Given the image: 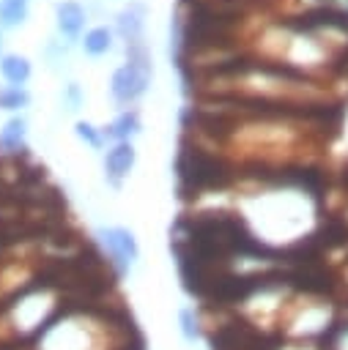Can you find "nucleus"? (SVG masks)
I'll return each instance as SVG.
<instances>
[{"mask_svg": "<svg viewBox=\"0 0 348 350\" xmlns=\"http://www.w3.org/2000/svg\"><path fill=\"white\" fill-rule=\"evenodd\" d=\"M148 85V60L142 55V49L137 46L134 57L129 60V66L118 68L115 77H112V96L118 101H132L137 98Z\"/></svg>", "mask_w": 348, "mask_h": 350, "instance_id": "obj_1", "label": "nucleus"}, {"mask_svg": "<svg viewBox=\"0 0 348 350\" xmlns=\"http://www.w3.org/2000/svg\"><path fill=\"white\" fill-rule=\"evenodd\" d=\"M178 172H181V178H184L186 183H192L195 189H200V186H214V183H219V180L225 178L222 167H219L214 159L203 156V153H184L181 161H178Z\"/></svg>", "mask_w": 348, "mask_h": 350, "instance_id": "obj_2", "label": "nucleus"}, {"mask_svg": "<svg viewBox=\"0 0 348 350\" xmlns=\"http://www.w3.org/2000/svg\"><path fill=\"white\" fill-rule=\"evenodd\" d=\"M101 241H104L107 252L112 254V260L118 262V271H121V273H123V271L137 260V254H140L134 235H132L129 230H123V227H107V230H101Z\"/></svg>", "mask_w": 348, "mask_h": 350, "instance_id": "obj_3", "label": "nucleus"}, {"mask_svg": "<svg viewBox=\"0 0 348 350\" xmlns=\"http://www.w3.org/2000/svg\"><path fill=\"white\" fill-rule=\"evenodd\" d=\"M132 164H134V148H132L129 142H118V145L107 153V159H104L107 178L118 186V183H121V178L132 170Z\"/></svg>", "mask_w": 348, "mask_h": 350, "instance_id": "obj_4", "label": "nucleus"}, {"mask_svg": "<svg viewBox=\"0 0 348 350\" xmlns=\"http://www.w3.org/2000/svg\"><path fill=\"white\" fill-rule=\"evenodd\" d=\"M82 19H85V14H82V8L77 5V3H60L58 5V22H60V30H66V33H77L79 27H82Z\"/></svg>", "mask_w": 348, "mask_h": 350, "instance_id": "obj_5", "label": "nucleus"}, {"mask_svg": "<svg viewBox=\"0 0 348 350\" xmlns=\"http://www.w3.org/2000/svg\"><path fill=\"white\" fill-rule=\"evenodd\" d=\"M0 68H3L5 79H8V82H14V85H22V82L27 79V74H30V66H27V60H25V57H16V55H8V57H3Z\"/></svg>", "mask_w": 348, "mask_h": 350, "instance_id": "obj_6", "label": "nucleus"}, {"mask_svg": "<svg viewBox=\"0 0 348 350\" xmlns=\"http://www.w3.org/2000/svg\"><path fill=\"white\" fill-rule=\"evenodd\" d=\"M121 33L129 38V41H137V36H140V30H142V8L140 5H132L129 11H123L121 14Z\"/></svg>", "mask_w": 348, "mask_h": 350, "instance_id": "obj_7", "label": "nucleus"}, {"mask_svg": "<svg viewBox=\"0 0 348 350\" xmlns=\"http://www.w3.org/2000/svg\"><path fill=\"white\" fill-rule=\"evenodd\" d=\"M178 328H181V336H184L186 342H195V339L200 336V328H197V314H195V309L184 306V309L178 312Z\"/></svg>", "mask_w": 348, "mask_h": 350, "instance_id": "obj_8", "label": "nucleus"}, {"mask_svg": "<svg viewBox=\"0 0 348 350\" xmlns=\"http://www.w3.org/2000/svg\"><path fill=\"white\" fill-rule=\"evenodd\" d=\"M22 137H25V123H22L19 118H14V120H8L5 129L0 131V145H3V148H19V145H22Z\"/></svg>", "mask_w": 348, "mask_h": 350, "instance_id": "obj_9", "label": "nucleus"}, {"mask_svg": "<svg viewBox=\"0 0 348 350\" xmlns=\"http://www.w3.org/2000/svg\"><path fill=\"white\" fill-rule=\"evenodd\" d=\"M25 5L27 0H3L0 3V22L3 25H16L25 19Z\"/></svg>", "mask_w": 348, "mask_h": 350, "instance_id": "obj_10", "label": "nucleus"}, {"mask_svg": "<svg viewBox=\"0 0 348 350\" xmlns=\"http://www.w3.org/2000/svg\"><path fill=\"white\" fill-rule=\"evenodd\" d=\"M85 49L90 55H101L110 49V30L107 27H93L88 36H85Z\"/></svg>", "mask_w": 348, "mask_h": 350, "instance_id": "obj_11", "label": "nucleus"}, {"mask_svg": "<svg viewBox=\"0 0 348 350\" xmlns=\"http://www.w3.org/2000/svg\"><path fill=\"white\" fill-rule=\"evenodd\" d=\"M137 126H140L137 112H123V115H121V118H118V120H115V123L107 129V134L121 139V137H129L132 131H137Z\"/></svg>", "mask_w": 348, "mask_h": 350, "instance_id": "obj_12", "label": "nucleus"}, {"mask_svg": "<svg viewBox=\"0 0 348 350\" xmlns=\"http://www.w3.org/2000/svg\"><path fill=\"white\" fill-rule=\"evenodd\" d=\"M25 101H27V96L19 93V90H8V93L0 96V104L8 107V109H14V107H19V104H25Z\"/></svg>", "mask_w": 348, "mask_h": 350, "instance_id": "obj_13", "label": "nucleus"}, {"mask_svg": "<svg viewBox=\"0 0 348 350\" xmlns=\"http://www.w3.org/2000/svg\"><path fill=\"white\" fill-rule=\"evenodd\" d=\"M77 131H79V137H85L90 145H99V134L93 131V126H88V123H79V126H77Z\"/></svg>", "mask_w": 348, "mask_h": 350, "instance_id": "obj_14", "label": "nucleus"}]
</instances>
